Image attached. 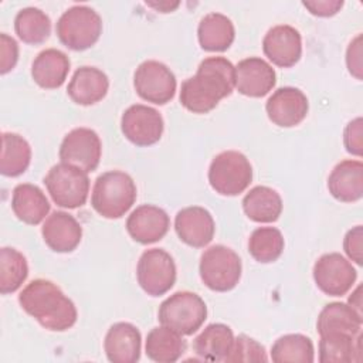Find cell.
<instances>
[{
	"label": "cell",
	"mask_w": 363,
	"mask_h": 363,
	"mask_svg": "<svg viewBox=\"0 0 363 363\" xmlns=\"http://www.w3.org/2000/svg\"><path fill=\"white\" fill-rule=\"evenodd\" d=\"M235 88V67L225 57H207L180 86V104L189 112L207 113Z\"/></svg>",
	"instance_id": "obj_1"
},
{
	"label": "cell",
	"mask_w": 363,
	"mask_h": 363,
	"mask_svg": "<svg viewBox=\"0 0 363 363\" xmlns=\"http://www.w3.org/2000/svg\"><path fill=\"white\" fill-rule=\"evenodd\" d=\"M18 303L47 330L65 332L78 319L75 303L48 279L38 278L27 284L18 295Z\"/></svg>",
	"instance_id": "obj_2"
},
{
	"label": "cell",
	"mask_w": 363,
	"mask_h": 363,
	"mask_svg": "<svg viewBox=\"0 0 363 363\" xmlns=\"http://www.w3.org/2000/svg\"><path fill=\"white\" fill-rule=\"evenodd\" d=\"M138 197L133 179L122 170H108L99 174L91 193L92 208L104 218H121L125 216Z\"/></svg>",
	"instance_id": "obj_3"
},
{
	"label": "cell",
	"mask_w": 363,
	"mask_h": 363,
	"mask_svg": "<svg viewBox=\"0 0 363 363\" xmlns=\"http://www.w3.org/2000/svg\"><path fill=\"white\" fill-rule=\"evenodd\" d=\"M55 33L62 45L72 51L91 48L102 34V18L89 6L75 4L67 9L55 24Z\"/></svg>",
	"instance_id": "obj_4"
},
{
	"label": "cell",
	"mask_w": 363,
	"mask_h": 363,
	"mask_svg": "<svg viewBox=\"0 0 363 363\" xmlns=\"http://www.w3.org/2000/svg\"><path fill=\"white\" fill-rule=\"evenodd\" d=\"M157 319L182 336H190L207 319V305L194 292L177 291L160 303Z\"/></svg>",
	"instance_id": "obj_5"
},
{
	"label": "cell",
	"mask_w": 363,
	"mask_h": 363,
	"mask_svg": "<svg viewBox=\"0 0 363 363\" xmlns=\"http://www.w3.org/2000/svg\"><path fill=\"white\" fill-rule=\"evenodd\" d=\"M199 272L203 284L208 289L228 292L234 289L241 279V258L230 247L216 244L201 254Z\"/></svg>",
	"instance_id": "obj_6"
},
{
	"label": "cell",
	"mask_w": 363,
	"mask_h": 363,
	"mask_svg": "<svg viewBox=\"0 0 363 363\" xmlns=\"http://www.w3.org/2000/svg\"><path fill=\"white\" fill-rule=\"evenodd\" d=\"M252 182V166L238 150H224L214 156L208 167V183L221 196H238Z\"/></svg>",
	"instance_id": "obj_7"
},
{
	"label": "cell",
	"mask_w": 363,
	"mask_h": 363,
	"mask_svg": "<svg viewBox=\"0 0 363 363\" xmlns=\"http://www.w3.org/2000/svg\"><path fill=\"white\" fill-rule=\"evenodd\" d=\"M44 184L52 201L62 208L82 207L89 194V177L82 169L60 162L44 177Z\"/></svg>",
	"instance_id": "obj_8"
},
{
	"label": "cell",
	"mask_w": 363,
	"mask_h": 363,
	"mask_svg": "<svg viewBox=\"0 0 363 363\" xmlns=\"http://www.w3.org/2000/svg\"><path fill=\"white\" fill-rule=\"evenodd\" d=\"M177 277V269L173 257L163 248H150L142 252L136 278L139 286L150 296H160L169 292Z\"/></svg>",
	"instance_id": "obj_9"
},
{
	"label": "cell",
	"mask_w": 363,
	"mask_h": 363,
	"mask_svg": "<svg viewBox=\"0 0 363 363\" xmlns=\"http://www.w3.org/2000/svg\"><path fill=\"white\" fill-rule=\"evenodd\" d=\"M136 94L155 105H166L174 98L177 81L173 71L163 62L146 60L133 74Z\"/></svg>",
	"instance_id": "obj_10"
},
{
	"label": "cell",
	"mask_w": 363,
	"mask_h": 363,
	"mask_svg": "<svg viewBox=\"0 0 363 363\" xmlns=\"http://www.w3.org/2000/svg\"><path fill=\"white\" fill-rule=\"evenodd\" d=\"M312 274L316 286L329 296L346 295L357 279V271L352 262L339 252L320 255L313 265Z\"/></svg>",
	"instance_id": "obj_11"
},
{
	"label": "cell",
	"mask_w": 363,
	"mask_h": 363,
	"mask_svg": "<svg viewBox=\"0 0 363 363\" xmlns=\"http://www.w3.org/2000/svg\"><path fill=\"white\" fill-rule=\"evenodd\" d=\"M121 130L130 143L136 146H152L160 140L164 130V121L157 109L143 104H135L122 113Z\"/></svg>",
	"instance_id": "obj_12"
},
{
	"label": "cell",
	"mask_w": 363,
	"mask_h": 363,
	"mask_svg": "<svg viewBox=\"0 0 363 363\" xmlns=\"http://www.w3.org/2000/svg\"><path fill=\"white\" fill-rule=\"evenodd\" d=\"M58 156L61 162L74 164L86 173L96 170L102 156L99 135L89 128L69 130L60 145Z\"/></svg>",
	"instance_id": "obj_13"
},
{
	"label": "cell",
	"mask_w": 363,
	"mask_h": 363,
	"mask_svg": "<svg viewBox=\"0 0 363 363\" xmlns=\"http://www.w3.org/2000/svg\"><path fill=\"white\" fill-rule=\"evenodd\" d=\"M268 119L279 128H294L308 115L306 95L295 86H282L272 92L265 104Z\"/></svg>",
	"instance_id": "obj_14"
},
{
	"label": "cell",
	"mask_w": 363,
	"mask_h": 363,
	"mask_svg": "<svg viewBox=\"0 0 363 363\" xmlns=\"http://www.w3.org/2000/svg\"><path fill=\"white\" fill-rule=\"evenodd\" d=\"M262 51L274 65L291 68L302 57V35L289 24L274 26L262 38Z\"/></svg>",
	"instance_id": "obj_15"
},
{
	"label": "cell",
	"mask_w": 363,
	"mask_h": 363,
	"mask_svg": "<svg viewBox=\"0 0 363 363\" xmlns=\"http://www.w3.org/2000/svg\"><path fill=\"white\" fill-rule=\"evenodd\" d=\"M275 84V69L261 57H248L235 65V89L244 96H265Z\"/></svg>",
	"instance_id": "obj_16"
},
{
	"label": "cell",
	"mask_w": 363,
	"mask_h": 363,
	"mask_svg": "<svg viewBox=\"0 0 363 363\" xmlns=\"http://www.w3.org/2000/svg\"><path fill=\"white\" fill-rule=\"evenodd\" d=\"M174 231L184 244L203 248L211 242L216 233V223L207 208L190 206L177 211L174 217Z\"/></svg>",
	"instance_id": "obj_17"
},
{
	"label": "cell",
	"mask_w": 363,
	"mask_h": 363,
	"mask_svg": "<svg viewBox=\"0 0 363 363\" xmlns=\"http://www.w3.org/2000/svg\"><path fill=\"white\" fill-rule=\"evenodd\" d=\"M170 218L167 213L153 204L136 207L126 220V231L139 244H153L160 241L169 231Z\"/></svg>",
	"instance_id": "obj_18"
},
{
	"label": "cell",
	"mask_w": 363,
	"mask_h": 363,
	"mask_svg": "<svg viewBox=\"0 0 363 363\" xmlns=\"http://www.w3.org/2000/svg\"><path fill=\"white\" fill-rule=\"evenodd\" d=\"M41 235L50 250L61 254L72 252L81 242L82 227L74 216L55 210L44 220Z\"/></svg>",
	"instance_id": "obj_19"
},
{
	"label": "cell",
	"mask_w": 363,
	"mask_h": 363,
	"mask_svg": "<svg viewBox=\"0 0 363 363\" xmlns=\"http://www.w3.org/2000/svg\"><path fill=\"white\" fill-rule=\"evenodd\" d=\"M104 350L112 363H135L140 359L142 336L129 322L113 323L104 339Z\"/></svg>",
	"instance_id": "obj_20"
},
{
	"label": "cell",
	"mask_w": 363,
	"mask_h": 363,
	"mask_svg": "<svg viewBox=\"0 0 363 363\" xmlns=\"http://www.w3.org/2000/svg\"><path fill=\"white\" fill-rule=\"evenodd\" d=\"M109 89V79L104 71L96 67L84 65L72 74L67 94L72 102L89 106L102 101Z\"/></svg>",
	"instance_id": "obj_21"
},
{
	"label": "cell",
	"mask_w": 363,
	"mask_h": 363,
	"mask_svg": "<svg viewBox=\"0 0 363 363\" xmlns=\"http://www.w3.org/2000/svg\"><path fill=\"white\" fill-rule=\"evenodd\" d=\"M328 190L337 201H359L363 197V163L353 159L339 162L328 177Z\"/></svg>",
	"instance_id": "obj_22"
},
{
	"label": "cell",
	"mask_w": 363,
	"mask_h": 363,
	"mask_svg": "<svg viewBox=\"0 0 363 363\" xmlns=\"http://www.w3.org/2000/svg\"><path fill=\"white\" fill-rule=\"evenodd\" d=\"M69 58L57 48H45L37 54L31 64V77L34 82L44 89L60 88L69 72Z\"/></svg>",
	"instance_id": "obj_23"
},
{
	"label": "cell",
	"mask_w": 363,
	"mask_h": 363,
	"mask_svg": "<svg viewBox=\"0 0 363 363\" xmlns=\"http://www.w3.org/2000/svg\"><path fill=\"white\" fill-rule=\"evenodd\" d=\"M11 210L20 221L37 225L48 217L50 201L38 186L20 183L13 189Z\"/></svg>",
	"instance_id": "obj_24"
},
{
	"label": "cell",
	"mask_w": 363,
	"mask_h": 363,
	"mask_svg": "<svg viewBox=\"0 0 363 363\" xmlns=\"http://www.w3.org/2000/svg\"><path fill=\"white\" fill-rule=\"evenodd\" d=\"M199 44L204 51L223 52L231 47L235 38V28L225 14L208 13L197 26Z\"/></svg>",
	"instance_id": "obj_25"
},
{
	"label": "cell",
	"mask_w": 363,
	"mask_h": 363,
	"mask_svg": "<svg viewBox=\"0 0 363 363\" xmlns=\"http://www.w3.org/2000/svg\"><path fill=\"white\" fill-rule=\"evenodd\" d=\"M320 363H350L362 360V333L328 332L319 340Z\"/></svg>",
	"instance_id": "obj_26"
},
{
	"label": "cell",
	"mask_w": 363,
	"mask_h": 363,
	"mask_svg": "<svg viewBox=\"0 0 363 363\" xmlns=\"http://www.w3.org/2000/svg\"><path fill=\"white\" fill-rule=\"evenodd\" d=\"M234 343L233 329L224 323L207 325L193 340L196 354L208 362H224Z\"/></svg>",
	"instance_id": "obj_27"
},
{
	"label": "cell",
	"mask_w": 363,
	"mask_h": 363,
	"mask_svg": "<svg viewBox=\"0 0 363 363\" xmlns=\"http://www.w3.org/2000/svg\"><path fill=\"white\" fill-rule=\"evenodd\" d=\"M242 210L251 221L274 223L282 213V199L268 186H255L244 196Z\"/></svg>",
	"instance_id": "obj_28"
},
{
	"label": "cell",
	"mask_w": 363,
	"mask_h": 363,
	"mask_svg": "<svg viewBox=\"0 0 363 363\" xmlns=\"http://www.w3.org/2000/svg\"><path fill=\"white\" fill-rule=\"evenodd\" d=\"M363 315L357 313L350 305L343 302H330L323 306L318 315L316 329L319 335L328 332H345L350 335L362 333Z\"/></svg>",
	"instance_id": "obj_29"
},
{
	"label": "cell",
	"mask_w": 363,
	"mask_h": 363,
	"mask_svg": "<svg viewBox=\"0 0 363 363\" xmlns=\"http://www.w3.org/2000/svg\"><path fill=\"white\" fill-rule=\"evenodd\" d=\"M186 350V342L176 330L162 325L153 328L145 343L146 356L157 363H173L179 360Z\"/></svg>",
	"instance_id": "obj_30"
},
{
	"label": "cell",
	"mask_w": 363,
	"mask_h": 363,
	"mask_svg": "<svg viewBox=\"0 0 363 363\" xmlns=\"http://www.w3.org/2000/svg\"><path fill=\"white\" fill-rule=\"evenodd\" d=\"M31 162V146L18 133L4 132L1 135L0 173L6 177L23 174Z\"/></svg>",
	"instance_id": "obj_31"
},
{
	"label": "cell",
	"mask_w": 363,
	"mask_h": 363,
	"mask_svg": "<svg viewBox=\"0 0 363 363\" xmlns=\"http://www.w3.org/2000/svg\"><path fill=\"white\" fill-rule=\"evenodd\" d=\"M14 31L26 44H41L51 34V20L38 7H24L14 17Z\"/></svg>",
	"instance_id": "obj_32"
},
{
	"label": "cell",
	"mask_w": 363,
	"mask_h": 363,
	"mask_svg": "<svg viewBox=\"0 0 363 363\" xmlns=\"http://www.w3.org/2000/svg\"><path fill=\"white\" fill-rule=\"evenodd\" d=\"M271 359L275 363H312L315 347L311 337L302 333H288L274 342Z\"/></svg>",
	"instance_id": "obj_33"
},
{
	"label": "cell",
	"mask_w": 363,
	"mask_h": 363,
	"mask_svg": "<svg viewBox=\"0 0 363 363\" xmlns=\"http://www.w3.org/2000/svg\"><path fill=\"white\" fill-rule=\"evenodd\" d=\"M284 247V235L275 227H258L248 238V252L261 264L277 261L281 257Z\"/></svg>",
	"instance_id": "obj_34"
},
{
	"label": "cell",
	"mask_w": 363,
	"mask_h": 363,
	"mask_svg": "<svg viewBox=\"0 0 363 363\" xmlns=\"http://www.w3.org/2000/svg\"><path fill=\"white\" fill-rule=\"evenodd\" d=\"M28 277L26 257L16 248L0 250V292L3 295L16 292Z\"/></svg>",
	"instance_id": "obj_35"
},
{
	"label": "cell",
	"mask_w": 363,
	"mask_h": 363,
	"mask_svg": "<svg viewBox=\"0 0 363 363\" xmlns=\"http://www.w3.org/2000/svg\"><path fill=\"white\" fill-rule=\"evenodd\" d=\"M225 363H259L268 362L265 347L255 339L247 335H238L234 337L233 347L227 357Z\"/></svg>",
	"instance_id": "obj_36"
},
{
	"label": "cell",
	"mask_w": 363,
	"mask_h": 363,
	"mask_svg": "<svg viewBox=\"0 0 363 363\" xmlns=\"http://www.w3.org/2000/svg\"><path fill=\"white\" fill-rule=\"evenodd\" d=\"M363 121L362 118H354L350 121L343 132V145L350 155L360 157L363 155Z\"/></svg>",
	"instance_id": "obj_37"
},
{
	"label": "cell",
	"mask_w": 363,
	"mask_h": 363,
	"mask_svg": "<svg viewBox=\"0 0 363 363\" xmlns=\"http://www.w3.org/2000/svg\"><path fill=\"white\" fill-rule=\"evenodd\" d=\"M18 61V44L6 33L0 34V72L6 75Z\"/></svg>",
	"instance_id": "obj_38"
},
{
	"label": "cell",
	"mask_w": 363,
	"mask_h": 363,
	"mask_svg": "<svg viewBox=\"0 0 363 363\" xmlns=\"http://www.w3.org/2000/svg\"><path fill=\"white\" fill-rule=\"evenodd\" d=\"M343 250L350 261L357 265L363 264V227L350 228L343 238Z\"/></svg>",
	"instance_id": "obj_39"
},
{
	"label": "cell",
	"mask_w": 363,
	"mask_h": 363,
	"mask_svg": "<svg viewBox=\"0 0 363 363\" xmlns=\"http://www.w3.org/2000/svg\"><path fill=\"white\" fill-rule=\"evenodd\" d=\"M346 65L349 72L356 78L362 79V34H357L346 50Z\"/></svg>",
	"instance_id": "obj_40"
},
{
	"label": "cell",
	"mask_w": 363,
	"mask_h": 363,
	"mask_svg": "<svg viewBox=\"0 0 363 363\" xmlns=\"http://www.w3.org/2000/svg\"><path fill=\"white\" fill-rule=\"evenodd\" d=\"M302 6L316 17H332L343 7L342 0H311L302 1Z\"/></svg>",
	"instance_id": "obj_41"
},
{
	"label": "cell",
	"mask_w": 363,
	"mask_h": 363,
	"mask_svg": "<svg viewBox=\"0 0 363 363\" xmlns=\"http://www.w3.org/2000/svg\"><path fill=\"white\" fill-rule=\"evenodd\" d=\"M147 7L155 9L160 13H170L180 6V1H145Z\"/></svg>",
	"instance_id": "obj_42"
},
{
	"label": "cell",
	"mask_w": 363,
	"mask_h": 363,
	"mask_svg": "<svg viewBox=\"0 0 363 363\" xmlns=\"http://www.w3.org/2000/svg\"><path fill=\"white\" fill-rule=\"evenodd\" d=\"M360 291H362V286L359 285V286L352 292V295L349 296L347 305H350L357 313L362 315V295H360Z\"/></svg>",
	"instance_id": "obj_43"
}]
</instances>
